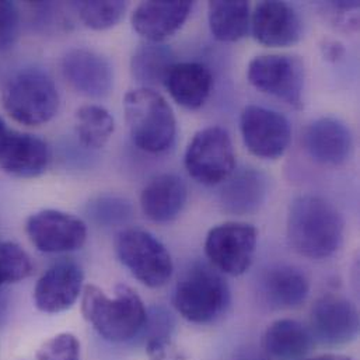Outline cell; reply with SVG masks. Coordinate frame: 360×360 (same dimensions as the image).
<instances>
[{
  "label": "cell",
  "instance_id": "9c48e42d",
  "mask_svg": "<svg viewBox=\"0 0 360 360\" xmlns=\"http://www.w3.org/2000/svg\"><path fill=\"white\" fill-rule=\"evenodd\" d=\"M258 231L254 226L227 221L209 230L205 252L220 274L240 276L252 265L257 251Z\"/></svg>",
  "mask_w": 360,
  "mask_h": 360
},
{
  "label": "cell",
  "instance_id": "277c9868",
  "mask_svg": "<svg viewBox=\"0 0 360 360\" xmlns=\"http://www.w3.org/2000/svg\"><path fill=\"white\" fill-rule=\"evenodd\" d=\"M230 300V288L221 274L203 262L182 274L173 297L177 311L193 324L214 323L226 313Z\"/></svg>",
  "mask_w": 360,
  "mask_h": 360
},
{
  "label": "cell",
  "instance_id": "7a4b0ae2",
  "mask_svg": "<svg viewBox=\"0 0 360 360\" xmlns=\"http://www.w3.org/2000/svg\"><path fill=\"white\" fill-rule=\"evenodd\" d=\"M82 295V313L104 340L121 344L141 335L148 310L134 289L118 285L115 296L108 297L100 288L87 285Z\"/></svg>",
  "mask_w": 360,
  "mask_h": 360
},
{
  "label": "cell",
  "instance_id": "1f68e13d",
  "mask_svg": "<svg viewBox=\"0 0 360 360\" xmlns=\"http://www.w3.org/2000/svg\"><path fill=\"white\" fill-rule=\"evenodd\" d=\"M174 319L165 307H153L148 311V319L141 334L146 341L159 338H172L174 333Z\"/></svg>",
  "mask_w": 360,
  "mask_h": 360
},
{
  "label": "cell",
  "instance_id": "484cf974",
  "mask_svg": "<svg viewBox=\"0 0 360 360\" xmlns=\"http://www.w3.org/2000/svg\"><path fill=\"white\" fill-rule=\"evenodd\" d=\"M76 135L87 149H101L111 139L115 131L114 117L101 105L89 104L76 111Z\"/></svg>",
  "mask_w": 360,
  "mask_h": 360
},
{
  "label": "cell",
  "instance_id": "d6a6232c",
  "mask_svg": "<svg viewBox=\"0 0 360 360\" xmlns=\"http://www.w3.org/2000/svg\"><path fill=\"white\" fill-rule=\"evenodd\" d=\"M146 354L150 360H186V355L173 338L146 341Z\"/></svg>",
  "mask_w": 360,
  "mask_h": 360
},
{
  "label": "cell",
  "instance_id": "83f0119b",
  "mask_svg": "<svg viewBox=\"0 0 360 360\" xmlns=\"http://www.w3.org/2000/svg\"><path fill=\"white\" fill-rule=\"evenodd\" d=\"M32 271V261L20 245L0 241V288L27 279Z\"/></svg>",
  "mask_w": 360,
  "mask_h": 360
},
{
  "label": "cell",
  "instance_id": "44dd1931",
  "mask_svg": "<svg viewBox=\"0 0 360 360\" xmlns=\"http://www.w3.org/2000/svg\"><path fill=\"white\" fill-rule=\"evenodd\" d=\"M309 292L310 283L306 275L290 265L272 266L261 279L262 297L272 309H296L306 302Z\"/></svg>",
  "mask_w": 360,
  "mask_h": 360
},
{
  "label": "cell",
  "instance_id": "30bf717a",
  "mask_svg": "<svg viewBox=\"0 0 360 360\" xmlns=\"http://www.w3.org/2000/svg\"><path fill=\"white\" fill-rule=\"evenodd\" d=\"M240 131L250 153L266 160L282 158L292 141V127L283 114L254 104L243 110Z\"/></svg>",
  "mask_w": 360,
  "mask_h": 360
},
{
  "label": "cell",
  "instance_id": "f1b7e54d",
  "mask_svg": "<svg viewBox=\"0 0 360 360\" xmlns=\"http://www.w3.org/2000/svg\"><path fill=\"white\" fill-rule=\"evenodd\" d=\"M37 360H80V342L73 334H58L39 347Z\"/></svg>",
  "mask_w": 360,
  "mask_h": 360
},
{
  "label": "cell",
  "instance_id": "8fae6325",
  "mask_svg": "<svg viewBox=\"0 0 360 360\" xmlns=\"http://www.w3.org/2000/svg\"><path fill=\"white\" fill-rule=\"evenodd\" d=\"M25 233L38 251L59 254L80 250L87 238V226L77 216L45 209L27 219Z\"/></svg>",
  "mask_w": 360,
  "mask_h": 360
},
{
  "label": "cell",
  "instance_id": "8d00e7d4",
  "mask_svg": "<svg viewBox=\"0 0 360 360\" xmlns=\"http://www.w3.org/2000/svg\"><path fill=\"white\" fill-rule=\"evenodd\" d=\"M240 360H266V359H259V358H244V359Z\"/></svg>",
  "mask_w": 360,
  "mask_h": 360
},
{
  "label": "cell",
  "instance_id": "7c38bea8",
  "mask_svg": "<svg viewBox=\"0 0 360 360\" xmlns=\"http://www.w3.org/2000/svg\"><path fill=\"white\" fill-rule=\"evenodd\" d=\"M311 337L327 345H345L359 334V313L355 304L337 295L320 297L310 314Z\"/></svg>",
  "mask_w": 360,
  "mask_h": 360
},
{
  "label": "cell",
  "instance_id": "f546056e",
  "mask_svg": "<svg viewBox=\"0 0 360 360\" xmlns=\"http://www.w3.org/2000/svg\"><path fill=\"white\" fill-rule=\"evenodd\" d=\"M20 34V11L15 3L0 0V52L13 48Z\"/></svg>",
  "mask_w": 360,
  "mask_h": 360
},
{
  "label": "cell",
  "instance_id": "3957f363",
  "mask_svg": "<svg viewBox=\"0 0 360 360\" xmlns=\"http://www.w3.org/2000/svg\"><path fill=\"white\" fill-rule=\"evenodd\" d=\"M124 111L131 138L141 150L159 155L173 148L177 121L172 105L159 91L146 87L128 91Z\"/></svg>",
  "mask_w": 360,
  "mask_h": 360
},
{
  "label": "cell",
  "instance_id": "4dcf8cb0",
  "mask_svg": "<svg viewBox=\"0 0 360 360\" xmlns=\"http://www.w3.org/2000/svg\"><path fill=\"white\" fill-rule=\"evenodd\" d=\"M91 213L100 223H120L131 216V205L120 198H100L91 205Z\"/></svg>",
  "mask_w": 360,
  "mask_h": 360
},
{
  "label": "cell",
  "instance_id": "e575fe53",
  "mask_svg": "<svg viewBox=\"0 0 360 360\" xmlns=\"http://www.w3.org/2000/svg\"><path fill=\"white\" fill-rule=\"evenodd\" d=\"M309 360H354L347 355H337V354H327V355H321V356H317V358H313V359Z\"/></svg>",
  "mask_w": 360,
  "mask_h": 360
},
{
  "label": "cell",
  "instance_id": "7402d4cb",
  "mask_svg": "<svg viewBox=\"0 0 360 360\" xmlns=\"http://www.w3.org/2000/svg\"><path fill=\"white\" fill-rule=\"evenodd\" d=\"M266 179L257 169H241L233 173L220 192L223 209L231 214H248L255 212L265 200Z\"/></svg>",
  "mask_w": 360,
  "mask_h": 360
},
{
  "label": "cell",
  "instance_id": "e0dca14e",
  "mask_svg": "<svg viewBox=\"0 0 360 360\" xmlns=\"http://www.w3.org/2000/svg\"><path fill=\"white\" fill-rule=\"evenodd\" d=\"M49 165L48 145L38 136L8 131L0 146V169L15 179L42 176Z\"/></svg>",
  "mask_w": 360,
  "mask_h": 360
},
{
  "label": "cell",
  "instance_id": "ba28073f",
  "mask_svg": "<svg viewBox=\"0 0 360 360\" xmlns=\"http://www.w3.org/2000/svg\"><path fill=\"white\" fill-rule=\"evenodd\" d=\"M247 77L258 91L274 96L295 110L303 108L304 65L297 56H255L248 63Z\"/></svg>",
  "mask_w": 360,
  "mask_h": 360
},
{
  "label": "cell",
  "instance_id": "603a6c76",
  "mask_svg": "<svg viewBox=\"0 0 360 360\" xmlns=\"http://www.w3.org/2000/svg\"><path fill=\"white\" fill-rule=\"evenodd\" d=\"M311 341V333L302 323L282 319L266 328L262 348L269 359L299 360L309 354Z\"/></svg>",
  "mask_w": 360,
  "mask_h": 360
},
{
  "label": "cell",
  "instance_id": "5bb4252c",
  "mask_svg": "<svg viewBox=\"0 0 360 360\" xmlns=\"http://www.w3.org/2000/svg\"><path fill=\"white\" fill-rule=\"evenodd\" d=\"M83 269L73 261L53 264L38 279L34 289L35 307L48 314L69 310L83 292Z\"/></svg>",
  "mask_w": 360,
  "mask_h": 360
},
{
  "label": "cell",
  "instance_id": "d590c367",
  "mask_svg": "<svg viewBox=\"0 0 360 360\" xmlns=\"http://www.w3.org/2000/svg\"><path fill=\"white\" fill-rule=\"evenodd\" d=\"M7 132H8V129H7V127H6L4 121H3V118L0 117V146H1V143H3V141H4V138H6V135H7Z\"/></svg>",
  "mask_w": 360,
  "mask_h": 360
},
{
  "label": "cell",
  "instance_id": "9a60e30c",
  "mask_svg": "<svg viewBox=\"0 0 360 360\" xmlns=\"http://www.w3.org/2000/svg\"><path fill=\"white\" fill-rule=\"evenodd\" d=\"M62 73L77 93L91 98L105 97L114 83V72L108 59L87 48L66 52L62 59Z\"/></svg>",
  "mask_w": 360,
  "mask_h": 360
},
{
  "label": "cell",
  "instance_id": "d6986e66",
  "mask_svg": "<svg viewBox=\"0 0 360 360\" xmlns=\"http://www.w3.org/2000/svg\"><path fill=\"white\" fill-rule=\"evenodd\" d=\"M188 199L185 181L177 174H160L150 181L141 193L145 216L155 223H170L180 216Z\"/></svg>",
  "mask_w": 360,
  "mask_h": 360
},
{
  "label": "cell",
  "instance_id": "4fadbf2b",
  "mask_svg": "<svg viewBox=\"0 0 360 360\" xmlns=\"http://www.w3.org/2000/svg\"><path fill=\"white\" fill-rule=\"evenodd\" d=\"M251 31L261 45L285 48L297 44L303 37V21L299 13L285 1H261L251 13Z\"/></svg>",
  "mask_w": 360,
  "mask_h": 360
},
{
  "label": "cell",
  "instance_id": "d4e9b609",
  "mask_svg": "<svg viewBox=\"0 0 360 360\" xmlns=\"http://www.w3.org/2000/svg\"><path fill=\"white\" fill-rule=\"evenodd\" d=\"M176 63L173 49L163 42H146L141 45L131 62L134 79L142 87L153 89L163 84L170 68Z\"/></svg>",
  "mask_w": 360,
  "mask_h": 360
},
{
  "label": "cell",
  "instance_id": "836d02e7",
  "mask_svg": "<svg viewBox=\"0 0 360 360\" xmlns=\"http://www.w3.org/2000/svg\"><path fill=\"white\" fill-rule=\"evenodd\" d=\"M323 53L326 56V59L337 62L341 58H344L345 55V48L341 42L338 41H327L323 46Z\"/></svg>",
  "mask_w": 360,
  "mask_h": 360
},
{
  "label": "cell",
  "instance_id": "6da1fadb",
  "mask_svg": "<svg viewBox=\"0 0 360 360\" xmlns=\"http://www.w3.org/2000/svg\"><path fill=\"white\" fill-rule=\"evenodd\" d=\"M344 217L326 198L302 195L288 214V238L303 257L324 259L334 255L344 241Z\"/></svg>",
  "mask_w": 360,
  "mask_h": 360
},
{
  "label": "cell",
  "instance_id": "5b68a950",
  "mask_svg": "<svg viewBox=\"0 0 360 360\" xmlns=\"http://www.w3.org/2000/svg\"><path fill=\"white\" fill-rule=\"evenodd\" d=\"M3 108L18 124L39 127L59 110V93L51 76L39 69L15 73L4 86Z\"/></svg>",
  "mask_w": 360,
  "mask_h": 360
},
{
  "label": "cell",
  "instance_id": "ffe728a7",
  "mask_svg": "<svg viewBox=\"0 0 360 360\" xmlns=\"http://www.w3.org/2000/svg\"><path fill=\"white\" fill-rule=\"evenodd\" d=\"M173 100L188 110H198L207 101L213 75L207 66L199 62H176L163 83Z\"/></svg>",
  "mask_w": 360,
  "mask_h": 360
},
{
  "label": "cell",
  "instance_id": "ac0fdd59",
  "mask_svg": "<svg viewBox=\"0 0 360 360\" xmlns=\"http://www.w3.org/2000/svg\"><path fill=\"white\" fill-rule=\"evenodd\" d=\"M304 148L316 162L327 166H341L351 158L354 149L352 132L340 120L320 118L307 127Z\"/></svg>",
  "mask_w": 360,
  "mask_h": 360
},
{
  "label": "cell",
  "instance_id": "8992f818",
  "mask_svg": "<svg viewBox=\"0 0 360 360\" xmlns=\"http://www.w3.org/2000/svg\"><path fill=\"white\" fill-rule=\"evenodd\" d=\"M115 250L124 266L145 286H165L173 276L174 264L169 250L152 233L125 229L115 238Z\"/></svg>",
  "mask_w": 360,
  "mask_h": 360
},
{
  "label": "cell",
  "instance_id": "2e32d148",
  "mask_svg": "<svg viewBox=\"0 0 360 360\" xmlns=\"http://www.w3.org/2000/svg\"><path fill=\"white\" fill-rule=\"evenodd\" d=\"M192 7L188 0L142 1L132 13V27L148 42H163L185 24Z\"/></svg>",
  "mask_w": 360,
  "mask_h": 360
},
{
  "label": "cell",
  "instance_id": "cb8c5ba5",
  "mask_svg": "<svg viewBox=\"0 0 360 360\" xmlns=\"http://www.w3.org/2000/svg\"><path fill=\"white\" fill-rule=\"evenodd\" d=\"M212 35L221 42H236L248 34L251 7L244 0H216L207 4Z\"/></svg>",
  "mask_w": 360,
  "mask_h": 360
},
{
  "label": "cell",
  "instance_id": "4316f807",
  "mask_svg": "<svg viewBox=\"0 0 360 360\" xmlns=\"http://www.w3.org/2000/svg\"><path fill=\"white\" fill-rule=\"evenodd\" d=\"M73 7L86 27L103 31L115 27L124 18L128 6L121 0H94L73 3Z\"/></svg>",
  "mask_w": 360,
  "mask_h": 360
},
{
  "label": "cell",
  "instance_id": "52a82bcc",
  "mask_svg": "<svg viewBox=\"0 0 360 360\" xmlns=\"http://www.w3.org/2000/svg\"><path fill=\"white\" fill-rule=\"evenodd\" d=\"M184 165L191 179L202 185H219L236 170V153L229 132L220 127H207L189 142Z\"/></svg>",
  "mask_w": 360,
  "mask_h": 360
}]
</instances>
